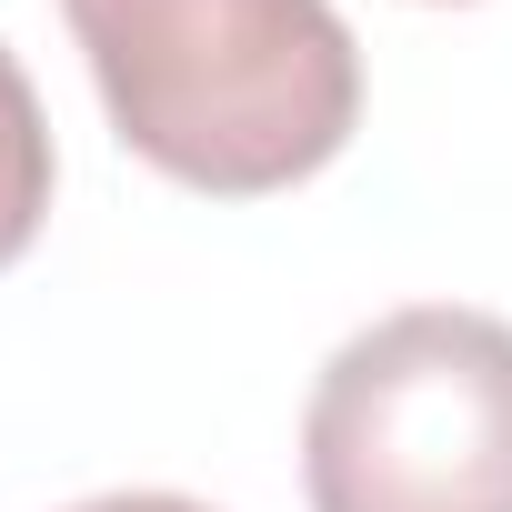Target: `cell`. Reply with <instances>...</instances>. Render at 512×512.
I'll use <instances>...</instances> for the list:
<instances>
[{"mask_svg":"<svg viewBox=\"0 0 512 512\" xmlns=\"http://www.w3.org/2000/svg\"><path fill=\"white\" fill-rule=\"evenodd\" d=\"M111 131L211 201L312 181L362 121V51L332 0H61Z\"/></svg>","mask_w":512,"mask_h":512,"instance_id":"1","label":"cell"},{"mask_svg":"<svg viewBox=\"0 0 512 512\" xmlns=\"http://www.w3.org/2000/svg\"><path fill=\"white\" fill-rule=\"evenodd\" d=\"M312 512H512V322L412 302L352 332L302 412Z\"/></svg>","mask_w":512,"mask_h":512,"instance_id":"2","label":"cell"},{"mask_svg":"<svg viewBox=\"0 0 512 512\" xmlns=\"http://www.w3.org/2000/svg\"><path fill=\"white\" fill-rule=\"evenodd\" d=\"M41 211H51V121H41L31 71L11 61V41H0V272L31 251Z\"/></svg>","mask_w":512,"mask_h":512,"instance_id":"3","label":"cell"},{"mask_svg":"<svg viewBox=\"0 0 512 512\" xmlns=\"http://www.w3.org/2000/svg\"><path fill=\"white\" fill-rule=\"evenodd\" d=\"M71 512H211V502H191V492H91Z\"/></svg>","mask_w":512,"mask_h":512,"instance_id":"4","label":"cell"}]
</instances>
